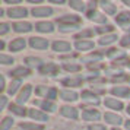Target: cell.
Wrapping results in <instances>:
<instances>
[{"mask_svg":"<svg viewBox=\"0 0 130 130\" xmlns=\"http://www.w3.org/2000/svg\"><path fill=\"white\" fill-rule=\"evenodd\" d=\"M29 44L32 48H40V50H45L48 47V41L44 38H40V37H32L29 40Z\"/></svg>","mask_w":130,"mask_h":130,"instance_id":"cell-1","label":"cell"},{"mask_svg":"<svg viewBox=\"0 0 130 130\" xmlns=\"http://www.w3.org/2000/svg\"><path fill=\"white\" fill-rule=\"evenodd\" d=\"M31 91H32L31 85H25L24 89L21 91V94H19V96H18V104H24V102H26V101L29 100Z\"/></svg>","mask_w":130,"mask_h":130,"instance_id":"cell-2","label":"cell"},{"mask_svg":"<svg viewBox=\"0 0 130 130\" xmlns=\"http://www.w3.org/2000/svg\"><path fill=\"white\" fill-rule=\"evenodd\" d=\"M7 15L10 18H24V16H26V9H24V7H12V9L7 10Z\"/></svg>","mask_w":130,"mask_h":130,"instance_id":"cell-3","label":"cell"},{"mask_svg":"<svg viewBox=\"0 0 130 130\" xmlns=\"http://www.w3.org/2000/svg\"><path fill=\"white\" fill-rule=\"evenodd\" d=\"M28 114H29L31 118H35V120H38V121H45V120H48L47 114L38 111V110H34V108H31L29 111H28Z\"/></svg>","mask_w":130,"mask_h":130,"instance_id":"cell-4","label":"cell"},{"mask_svg":"<svg viewBox=\"0 0 130 130\" xmlns=\"http://www.w3.org/2000/svg\"><path fill=\"white\" fill-rule=\"evenodd\" d=\"M61 114L64 117H69V118H77V110L73 108V107H61Z\"/></svg>","mask_w":130,"mask_h":130,"instance_id":"cell-5","label":"cell"},{"mask_svg":"<svg viewBox=\"0 0 130 130\" xmlns=\"http://www.w3.org/2000/svg\"><path fill=\"white\" fill-rule=\"evenodd\" d=\"M13 28H15L16 32H29L32 29L29 22H16V24L13 25Z\"/></svg>","mask_w":130,"mask_h":130,"instance_id":"cell-6","label":"cell"},{"mask_svg":"<svg viewBox=\"0 0 130 130\" xmlns=\"http://www.w3.org/2000/svg\"><path fill=\"white\" fill-rule=\"evenodd\" d=\"M104 118H105V121H108L110 124H120L123 121V118L120 117L118 114H112V112H107L105 116H104Z\"/></svg>","mask_w":130,"mask_h":130,"instance_id":"cell-7","label":"cell"},{"mask_svg":"<svg viewBox=\"0 0 130 130\" xmlns=\"http://www.w3.org/2000/svg\"><path fill=\"white\" fill-rule=\"evenodd\" d=\"M35 29L40 31V32H51L54 28H53V24L51 22H38L35 25Z\"/></svg>","mask_w":130,"mask_h":130,"instance_id":"cell-8","label":"cell"},{"mask_svg":"<svg viewBox=\"0 0 130 130\" xmlns=\"http://www.w3.org/2000/svg\"><path fill=\"white\" fill-rule=\"evenodd\" d=\"M54 51H69L70 50V44L66 41H56L53 44Z\"/></svg>","mask_w":130,"mask_h":130,"instance_id":"cell-9","label":"cell"},{"mask_svg":"<svg viewBox=\"0 0 130 130\" xmlns=\"http://www.w3.org/2000/svg\"><path fill=\"white\" fill-rule=\"evenodd\" d=\"M60 96H61V100H64V101H75V100H77V94L76 92H75V91H67V89L61 91V92H60Z\"/></svg>","mask_w":130,"mask_h":130,"instance_id":"cell-10","label":"cell"},{"mask_svg":"<svg viewBox=\"0 0 130 130\" xmlns=\"http://www.w3.org/2000/svg\"><path fill=\"white\" fill-rule=\"evenodd\" d=\"M10 50L12 51H19V50H22V48L25 47V40L24 38H16V40H13L12 42H10Z\"/></svg>","mask_w":130,"mask_h":130,"instance_id":"cell-11","label":"cell"},{"mask_svg":"<svg viewBox=\"0 0 130 130\" xmlns=\"http://www.w3.org/2000/svg\"><path fill=\"white\" fill-rule=\"evenodd\" d=\"M114 95L117 96H130V89L127 86H117V88H112L111 91Z\"/></svg>","mask_w":130,"mask_h":130,"instance_id":"cell-12","label":"cell"},{"mask_svg":"<svg viewBox=\"0 0 130 130\" xmlns=\"http://www.w3.org/2000/svg\"><path fill=\"white\" fill-rule=\"evenodd\" d=\"M53 10L50 9V7H35L34 10H32V15L34 16H48V15H51Z\"/></svg>","mask_w":130,"mask_h":130,"instance_id":"cell-13","label":"cell"},{"mask_svg":"<svg viewBox=\"0 0 130 130\" xmlns=\"http://www.w3.org/2000/svg\"><path fill=\"white\" fill-rule=\"evenodd\" d=\"M60 25H64V24H70V25H75L79 22V18L75 16V15H69V16H63V18L59 19Z\"/></svg>","mask_w":130,"mask_h":130,"instance_id":"cell-14","label":"cell"},{"mask_svg":"<svg viewBox=\"0 0 130 130\" xmlns=\"http://www.w3.org/2000/svg\"><path fill=\"white\" fill-rule=\"evenodd\" d=\"M105 105L110 107V108H114V110H121V108H123V104H121L120 101L114 100V98H107Z\"/></svg>","mask_w":130,"mask_h":130,"instance_id":"cell-15","label":"cell"},{"mask_svg":"<svg viewBox=\"0 0 130 130\" xmlns=\"http://www.w3.org/2000/svg\"><path fill=\"white\" fill-rule=\"evenodd\" d=\"M83 120H98L100 118V112L96 110H88V111L83 112Z\"/></svg>","mask_w":130,"mask_h":130,"instance_id":"cell-16","label":"cell"},{"mask_svg":"<svg viewBox=\"0 0 130 130\" xmlns=\"http://www.w3.org/2000/svg\"><path fill=\"white\" fill-rule=\"evenodd\" d=\"M40 70H41V73H44V75H45V73H47V75H48V73L54 75V73L57 72V66L53 64V63H48V64L41 66V69H40Z\"/></svg>","mask_w":130,"mask_h":130,"instance_id":"cell-17","label":"cell"},{"mask_svg":"<svg viewBox=\"0 0 130 130\" xmlns=\"http://www.w3.org/2000/svg\"><path fill=\"white\" fill-rule=\"evenodd\" d=\"M89 18L92 19V21H95V22H100V24H104L107 19H105V16H102L101 13H98V12H89Z\"/></svg>","mask_w":130,"mask_h":130,"instance_id":"cell-18","label":"cell"},{"mask_svg":"<svg viewBox=\"0 0 130 130\" xmlns=\"http://www.w3.org/2000/svg\"><path fill=\"white\" fill-rule=\"evenodd\" d=\"M92 47H94V42H91V41H77L76 42L77 50H89Z\"/></svg>","mask_w":130,"mask_h":130,"instance_id":"cell-19","label":"cell"},{"mask_svg":"<svg viewBox=\"0 0 130 130\" xmlns=\"http://www.w3.org/2000/svg\"><path fill=\"white\" fill-rule=\"evenodd\" d=\"M10 75H13V76H28V75H29V70H28L26 67H18V69H15Z\"/></svg>","mask_w":130,"mask_h":130,"instance_id":"cell-20","label":"cell"},{"mask_svg":"<svg viewBox=\"0 0 130 130\" xmlns=\"http://www.w3.org/2000/svg\"><path fill=\"white\" fill-rule=\"evenodd\" d=\"M117 40V37L116 35H105V37H102L100 40V44L101 45H108V44H111V42H114Z\"/></svg>","mask_w":130,"mask_h":130,"instance_id":"cell-21","label":"cell"},{"mask_svg":"<svg viewBox=\"0 0 130 130\" xmlns=\"http://www.w3.org/2000/svg\"><path fill=\"white\" fill-rule=\"evenodd\" d=\"M101 5H102V9H104L107 13H110V15L116 13V6H114L112 3H108V2H102Z\"/></svg>","mask_w":130,"mask_h":130,"instance_id":"cell-22","label":"cell"},{"mask_svg":"<svg viewBox=\"0 0 130 130\" xmlns=\"http://www.w3.org/2000/svg\"><path fill=\"white\" fill-rule=\"evenodd\" d=\"M21 127H22L24 130H42L44 129L41 124H29V123L21 124Z\"/></svg>","mask_w":130,"mask_h":130,"instance_id":"cell-23","label":"cell"},{"mask_svg":"<svg viewBox=\"0 0 130 130\" xmlns=\"http://www.w3.org/2000/svg\"><path fill=\"white\" fill-rule=\"evenodd\" d=\"M10 111L15 112L16 116H25V108L16 105V104H12V105H10Z\"/></svg>","mask_w":130,"mask_h":130,"instance_id":"cell-24","label":"cell"},{"mask_svg":"<svg viewBox=\"0 0 130 130\" xmlns=\"http://www.w3.org/2000/svg\"><path fill=\"white\" fill-rule=\"evenodd\" d=\"M12 124H13V120L12 118H3V121H2V127H0V130H9L10 127H12Z\"/></svg>","mask_w":130,"mask_h":130,"instance_id":"cell-25","label":"cell"},{"mask_svg":"<svg viewBox=\"0 0 130 130\" xmlns=\"http://www.w3.org/2000/svg\"><path fill=\"white\" fill-rule=\"evenodd\" d=\"M19 86H21V82H19L18 79H16V80H13V82L9 85V88H7V92H9L10 95L15 94V92H16V89H18Z\"/></svg>","mask_w":130,"mask_h":130,"instance_id":"cell-26","label":"cell"},{"mask_svg":"<svg viewBox=\"0 0 130 130\" xmlns=\"http://www.w3.org/2000/svg\"><path fill=\"white\" fill-rule=\"evenodd\" d=\"M70 6L76 10H83L85 9V3L83 2H79V0H72L70 2Z\"/></svg>","mask_w":130,"mask_h":130,"instance_id":"cell-27","label":"cell"},{"mask_svg":"<svg viewBox=\"0 0 130 130\" xmlns=\"http://www.w3.org/2000/svg\"><path fill=\"white\" fill-rule=\"evenodd\" d=\"M41 107L44 110H47V111H56V105H54L53 102H50V101H42Z\"/></svg>","mask_w":130,"mask_h":130,"instance_id":"cell-28","label":"cell"},{"mask_svg":"<svg viewBox=\"0 0 130 130\" xmlns=\"http://www.w3.org/2000/svg\"><path fill=\"white\" fill-rule=\"evenodd\" d=\"M63 83H64V85H69V86H79V85L82 83V80H80V79H64Z\"/></svg>","mask_w":130,"mask_h":130,"instance_id":"cell-29","label":"cell"},{"mask_svg":"<svg viewBox=\"0 0 130 130\" xmlns=\"http://www.w3.org/2000/svg\"><path fill=\"white\" fill-rule=\"evenodd\" d=\"M117 21L120 22V24H123V22H129L130 21V13H127V12L120 13V15L117 16Z\"/></svg>","mask_w":130,"mask_h":130,"instance_id":"cell-30","label":"cell"},{"mask_svg":"<svg viewBox=\"0 0 130 130\" xmlns=\"http://www.w3.org/2000/svg\"><path fill=\"white\" fill-rule=\"evenodd\" d=\"M82 98H85V100H88V101H94L95 104L98 102V100L95 98V95L92 94V92H88V91H85V92H82Z\"/></svg>","mask_w":130,"mask_h":130,"instance_id":"cell-31","label":"cell"},{"mask_svg":"<svg viewBox=\"0 0 130 130\" xmlns=\"http://www.w3.org/2000/svg\"><path fill=\"white\" fill-rule=\"evenodd\" d=\"M64 69H66V70H69V72H77V70H80V66H79V64H69V63H66Z\"/></svg>","mask_w":130,"mask_h":130,"instance_id":"cell-32","label":"cell"},{"mask_svg":"<svg viewBox=\"0 0 130 130\" xmlns=\"http://www.w3.org/2000/svg\"><path fill=\"white\" fill-rule=\"evenodd\" d=\"M0 61H2L3 64H10V63H13V59L12 57H7L5 54H2V56H0Z\"/></svg>","mask_w":130,"mask_h":130,"instance_id":"cell-33","label":"cell"},{"mask_svg":"<svg viewBox=\"0 0 130 130\" xmlns=\"http://www.w3.org/2000/svg\"><path fill=\"white\" fill-rule=\"evenodd\" d=\"M108 56L110 57H124V53H120L117 50H110L108 51Z\"/></svg>","mask_w":130,"mask_h":130,"instance_id":"cell-34","label":"cell"},{"mask_svg":"<svg viewBox=\"0 0 130 130\" xmlns=\"http://www.w3.org/2000/svg\"><path fill=\"white\" fill-rule=\"evenodd\" d=\"M26 63L29 66H37V64H40V59H34V57H28L26 59Z\"/></svg>","mask_w":130,"mask_h":130,"instance_id":"cell-35","label":"cell"},{"mask_svg":"<svg viewBox=\"0 0 130 130\" xmlns=\"http://www.w3.org/2000/svg\"><path fill=\"white\" fill-rule=\"evenodd\" d=\"M91 35H92V31L86 29V31H82L80 34H77L76 38H85V37H91Z\"/></svg>","mask_w":130,"mask_h":130,"instance_id":"cell-36","label":"cell"},{"mask_svg":"<svg viewBox=\"0 0 130 130\" xmlns=\"http://www.w3.org/2000/svg\"><path fill=\"white\" fill-rule=\"evenodd\" d=\"M98 32L100 34H104V32H110V31H112V26H110V25H107V26H101V28H98Z\"/></svg>","mask_w":130,"mask_h":130,"instance_id":"cell-37","label":"cell"},{"mask_svg":"<svg viewBox=\"0 0 130 130\" xmlns=\"http://www.w3.org/2000/svg\"><path fill=\"white\" fill-rule=\"evenodd\" d=\"M76 28V25H60V29L61 31H72Z\"/></svg>","mask_w":130,"mask_h":130,"instance_id":"cell-38","label":"cell"},{"mask_svg":"<svg viewBox=\"0 0 130 130\" xmlns=\"http://www.w3.org/2000/svg\"><path fill=\"white\" fill-rule=\"evenodd\" d=\"M120 42H121V45H124V47H126V45H130V35H124L123 40Z\"/></svg>","mask_w":130,"mask_h":130,"instance_id":"cell-39","label":"cell"},{"mask_svg":"<svg viewBox=\"0 0 130 130\" xmlns=\"http://www.w3.org/2000/svg\"><path fill=\"white\" fill-rule=\"evenodd\" d=\"M7 31H9V25H7V24H2V26H0V34H2V35H5Z\"/></svg>","mask_w":130,"mask_h":130,"instance_id":"cell-40","label":"cell"},{"mask_svg":"<svg viewBox=\"0 0 130 130\" xmlns=\"http://www.w3.org/2000/svg\"><path fill=\"white\" fill-rule=\"evenodd\" d=\"M89 130H105V127L101 124H92V126H89Z\"/></svg>","mask_w":130,"mask_h":130,"instance_id":"cell-41","label":"cell"},{"mask_svg":"<svg viewBox=\"0 0 130 130\" xmlns=\"http://www.w3.org/2000/svg\"><path fill=\"white\" fill-rule=\"evenodd\" d=\"M101 57V54H91L89 57H86L85 59V61H89V60H98Z\"/></svg>","mask_w":130,"mask_h":130,"instance_id":"cell-42","label":"cell"},{"mask_svg":"<svg viewBox=\"0 0 130 130\" xmlns=\"http://www.w3.org/2000/svg\"><path fill=\"white\" fill-rule=\"evenodd\" d=\"M6 105V96H0V110H3Z\"/></svg>","mask_w":130,"mask_h":130,"instance_id":"cell-43","label":"cell"},{"mask_svg":"<svg viewBox=\"0 0 130 130\" xmlns=\"http://www.w3.org/2000/svg\"><path fill=\"white\" fill-rule=\"evenodd\" d=\"M56 96V89H50L47 94V98H54Z\"/></svg>","mask_w":130,"mask_h":130,"instance_id":"cell-44","label":"cell"},{"mask_svg":"<svg viewBox=\"0 0 130 130\" xmlns=\"http://www.w3.org/2000/svg\"><path fill=\"white\" fill-rule=\"evenodd\" d=\"M6 86H5V77L0 76V89H5Z\"/></svg>","mask_w":130,"mask_h":130,"instance_id":"cell-45","label":"cell"},{"mask_svg":"<svg viewBox=\"0 0 130 130\" xmlns=\"http://www.w3.org/2000/svg\"><path fill=\"white\" fill-rule=\"evenodd\" d=\"M37 94H40V95H41V94H45V95H47L48 92H47L44 88H38V89H37Z\"/></svg>","mask_w":130,"mask_h":130,"instance_id":"cell-46","label":"cell"},{"mask_svg":"<svg viewBox=\"0 0 130 130\" xmlns=\"http://www.w3.org/2000/svg\"><path fill=\"white\" fill-rule=\"evenodd\" d=\"M6 3H12V5H16V3H19V0H13V2H10V0H5Z\"/></svg>","mask_w":130,"mask_h":130,"instance_id":"cell-47","label":"cell"},{"mask_svg":"<svg viewBox=\"0 0 130 130\" xmlns=\"http://www.w3.org/2000/svg\"><path fill=\"white\" fill-rule=\"evenodd\" d=\"M126 129L130 130V120H129V121H126Z\"/></svg>","mask_w":130,"mask_h":130,"instance_id":"cell-48","label":"cell"},{"mask_svg":"<svg viewBox=\"0 0 130 130\" xmlns=\"http://www.w3.org/2000/svg\"><path fill=\"white\" fill-rule=\"evenodd\" d=\"M127 112H129V114H130V105L127 107Z\"/></svg>","mask_w":130,"mask_h":130,"instance_id":"cell-49","label":"cell"},{"mask_svg":"<svg viewBox=\"0 0 130 130\" xmlns=\"http://www.w3.org/2000/svg\"><path fill=\"white\" fill-rule=\"evenodd\" d=\"M112 130H120V129H112Z\"/></svg>","mask_w":130,"mask_h":130,"instance_id":"cell-50","label":"cell"}]
</instances>
